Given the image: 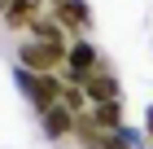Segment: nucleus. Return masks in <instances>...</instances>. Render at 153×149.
<instances>
[{
  "label": "nucleus",
  "mask_w": 153,
  "mask_h": 149,
  "mask_svg": "<svg viewBox=\"0 0 153 149\" xmlns=\"http://www.w3.org/2000/svg\"><path fill=\"white\" fill-rule=\"evenodd\" d=\"M92 70H101V57H96V48L88 44V40L70 44V53H66V83H83Z\"/></svg>",
  "instance_id": "20e7f679"
},
{
  "label": "nucleus",
  "mask_w": 153,
  "mask_h": 149,
  "mask_svg": "<svg viewBox=\"0 0 153 149\" xmlns=\"http://www.w3.org/2000/svg\"><path fill=\"white\" fill-rule=\"evenodd\" d=\"M92 123L105 132H123V101H101L92 105Z\"/></svg>",
  "instance_id": "9d476101"
},
{
  "label": "nucleus",
  "mask_w": 153,
  "mask_h": 149,
  "mask_svg": "<svg viewBox=\"0 0 153 149\" xmlns=\"http://www.w3.org/2000/svg\"><path fill=\"white\" fill-rule=\"evenodd\" d=\"M66 53L70 44H44V40H26L18 48V66L22 70H35V75H48V70L66 66Z\"/></svg>",
  "instance_id": "f03ea898"
},
{
  "label": "nucleus",
  "mask_w": 153,
  "mask_h": 149,
  "mask_svg": "<svg viewBox=\"0 0 153 149\" xmlns=\"http://www.w3.org/2000/svg\"><path fill=\"white\" fill-rule=\"evenodd\" d=\"M83 92H88V101L92 105H101V101H123V88H118V79H114V70H92L88 79H83Z\"/></svg>",
  "instance_id": "0eeeda50"
},
{
  "label": "nucleus",
  "mask_w": 153,
  "mask_h": 149,
  "mask_svg": "<svg viewBox=\"0 0 153 149\" xmlns=\"http://www.w3.org/2000/svg\"><path fill=\"white\" fill-rule=\"evenodd\" d=\"M9 4H13V0H0V13H4V9H9Z\"/></svg>",
  "instance_id": "ddd939ff"
},
{
  "label": "nucleus",
  "mask_w": 153,
  "mask_h": 149,
  "mask_svg": "<svg viewBox=\"0 0 153 149\" xmlns=\"http://www.w3.org/2000/svg\"><path fill=\"white\" fill-rule=\"evenodd\" d=\"M61 105H66L70 114H88V92H83V83H66V92H61Z\"/></svg>",
  "instance_id": "9b49d317"
},
{
  "label": "nucleus",
  "mask_w": 153,
  "mask_h": 149,
  "mask_svg": "<svg viewBox=\"0 0 153 149\" xmlns=\"http://www.w3.org/2000/svg\"><path fill=\"white\" fill-rule=\"evenodd\" d=\"M74 123H79V114H70L66 105H53V110H44V132H48L53 140L74 136Z\"/></svg>",
  "instance_id": "6e6552de"
},
{
  "label": "nucleus",
  "mask_w": 153,
  "mask_h": 149,
  "mask_svg": "<svg viewBox=\"0 0 153 149\" xmlns=\"http://www.w3.org/2000/svg\"><path fill=\"white\" fill-rule=\"evenodd\" d=\"M31 40H44V44H66V26H61L57 18H48V13H39L35 22H31Z\"/></svg>",
  "instance_id": "1a4fd4ad"
},
{
  "label": "nucleus",
  "mask_w": 153,
  "mask_h": 149,
  "mask_svg": "<svg viewBox=\"0 0 153 149\" xmlns=\"http://www.w3.org/2000/svg\"><path fill=\"white\" fill-rule=\"evenodd\" d=\"M39 13H48V0H13L9 9L0 13V22L9 26V31H31V22H35Z\"/></svg>",
  "instance_id": "423d86ee"
},
{
  "label": "nucleus",
  "mask_w": 153,
  "mask_h": 149,
  "mask_svg": "<svg viewBox=\"0 0 153 149\" xmlns=\"http://www.w3.org/2000/svg\"><path fill=\"white\" fill-rule=\"evenodd\" d=\"M74 136L83 140V149H131V136H127V132H105V127L92 123V114H79Z\"/></svg>",
  "instance_id": "7ed1b4c3"
},
{
  "label": "nucleus",
  "mask_w": 153,
  "mask_h": 149,
  "mask_svg": "<svg viewBox=\"0 0 153 149\" xmlns=\"http://www.w3.org/2000/svg\"><path fill=\"white\" fill-rule=\"evenodd\" d=\"M144 132H149V140H153V105H149V118H144Z\"/></svg>",
  "instance_id": "f8f14e48"
},
{
  "label": "nucleus",
  "mask_w": 153,
  "mask_h": 149,
  "mask_svg": "<svg viewBox=\"0 0 153 149\" xmlns=\"http://www.w3.org/2000/svg\"><path fill=\"white\" fill-rule=\"evenodd\" d=\"M48 4H53V18H57L66 31H88V26H92L88 0H48Z\"/></svg>",
  "instance_id": "39448f33"
},
{
  "label": "nucleus",
  "mask_w": 153,
  "mask_h": 149,
  "mask_svg": "<svg viewBox=\"0 0 153 149\" xmlns=\"http://www.w3.org/2000/svg\"><path fill=\"white\" fill-rule=\"evenodd\" d=\"M18 88H22L26 97H31V105H35L39 114H44V110L61 105L66 79H57V70H48V75H35V70H22V66H18Z\"/></svg>",
  "instance_id": "f257e3e1"
}]
</instances>
